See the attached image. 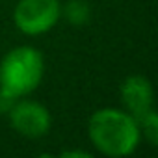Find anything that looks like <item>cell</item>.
<instances>
[{
  "label": "cell",
  "instance_id": "5",
  "mask_svg": "<svg viewBox=\"0 0 158 158\" xmlns=\"http://www.w3.org/2000/svg\"><path fill=\"white\" fill-rule=\"evenodd\" d=\"M121 99L130 110L132 117L141 121V117L152 106V88L143 76H128L121 86Z\"/></svg>",
  "mask_w": 158,
  "mask_h": 158
},
{
  "label": "cell",
  "instance_id": "6",
  "mask_svg": "<svg viewBox=\"0 0 158 158\" xmlns=\"http://www.w3.org/2000/svg\"><path fill=\"white\" fill-rule=\"evenodd\" d=\"M65 17L74 26H84L89 21V6L82 0H73L65 6Z\"/></svg>",
  "mask_w": 158,
  "mask_h": 158
},
{
  "label": "cell",
  "instance_id": "1",
  "mask_svg": "<svg viewBox=\"0 0 158 158\" xmlns=\"http://www.w3.org/2000/svg\"><path fill=\"white\" fill-rule=\"evenodd\" d=\"M89 138L99 151L110 156L130 154L139 141V130L128 114L119 110H99L89 119Z\"/></svg>",
  "mask_w": 158,
  "mask_h": 158
},
{
  "label": "cell",
  "instance_id": "3",
  "mask_svg": "<svg viewBox=\"0 0 158 158\" xmlns=\"http://www.w3.org/2000/svg\"><path fill=\"white\" fill-rule=\"evenodd\" d=\"M60 11L58 0H21L15 8V24L24 34H43L56 24Z\"/></svg>",
  "mask_w": 158,
  "mask_h": 158
},
{
  "label": "cell",
  "instance_id": "4",
  "mask_svg": "<svg viewBox=\"0 0 158 158\" xmlns=\"http://www.w3.org/2000/svg\"><path fill=\"white\" fill-rule=\"evenodd\" d=\"M11 125L13 128L28 138H39L43 134H47L48 127H50V115L47 112V108H43L37 102L32 101H24L19 102L15 106H11Z\"/></svg>",
  "mask_w": 158,
  "mask_h": 158
},
{
  "label": "cell",
  "instance_id": "2",
  "mask_svg": "<svg viewBox=\"0 0 158 158\" xmlns=\"http://www.w3.org/2000/svg\"><path fill=\"white\" fill-rule=\"evenodd\" d=\"M43 76V58L35 48L19 47L0 65V93L17 99L37 88Z\"/></svg>",
  "mask_w": 158,
  "mask_h": 158
},
{
  "label": "cell",
  "instance_id": "7",
  "mask_svg": "<svg viewBox=\"0 0 158 158\" xmlns=\"http://www.w3.org/2000/svg\"><path fill=\"white\" fill-rule=\"evenodd\" d=\"M139 123L143 125V132H145L147 139L151 141V145H156V143H158V117H156V112L149 110V112L141 117Z\"/></svg>",
  "mask_w": 158,
  "mask_h": 158
},
{
  "label": "cell",
  "instance_id": "8",
  "mask_svg": "<svg viewBox=\"0 0 158 158\" xmlns=\"http://www.w3.org/2000/svg\"><path fill=\"white\" fill-rule=\"evenodd\" d=\"M61 156H65V158H69V156H80V158H89V154H88V152H84V151H69V152H63Z\"/></svg>",
  "mask_w": 158,
  "mask_h": 158
}]
</instances>
